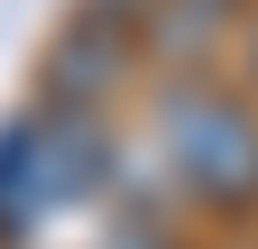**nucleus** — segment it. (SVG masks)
I'll use <instances>...</instances> for the list:
<instances>
[{
	"label": "nucleus",
	"mask_w": 258,
	"mask_h": 249,
	"mask_svg": "<svg viewBox=\"0 0 258 249\" xmlns=\"http://www.w3.org/2000/svg\"><path fill=\"white\" fill-rule=\"evenodd\" d=\"M157 166L184 203L203 212H249L258 203V102L231 83L175 74L157 92Z\"/></svg>",
	"instance_id": "obj_1"
},
{
	"label": "nucleus",
	"mask_w": 258,
	"mask_h": 249,
	"mask_svg": "<svg viewBox=\"0 0 258 249\" xmlns=\"http://www.w3.org/2000/svg\"><path fill=\"white\" fill-rule=\"evenodd\" d=\"M240 55H249V102H258V19H249V37H240Z\"/></svg>",
	"instance_id": "obj_3"
},
{
	"label": "nucleus",
	"mask_w": 258,
	"mask_h": 249,
	"mask_svg": "<svg viewBox=\"0 0 258 249\" xmlns=\"http://www.w3.org/2000/svg\"><path fill=\"white\" fill-rule=\"evenodd\" d=\"M92 166H102V139L83 111H46L28 130H10L0 139V231H28L37 212L74 203L92 184Z\"/></svg>",
	"instance_id": "obj_2"
}]
</instances>
